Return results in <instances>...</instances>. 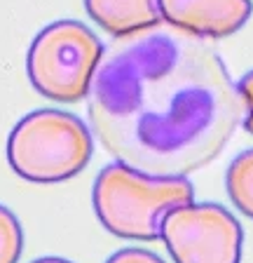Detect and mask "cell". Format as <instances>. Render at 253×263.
Segmentation results:
<instances>
[{"label": "cell", "instance_id": "4", "mask_svg": "<svg viewBox=\"0 0 253 263\" xmlns=\"http://www.w3.org/2000/svg\"><path fill=\"white\" fill-rule=\"evenodd\" d=\"M101 57L103 45L87 24L61 19L33 38L26 54V73L33 89L45 99L75 104L89 94Z\"/></svg>", "mask_w": 253, "mask_h": 263}, {"label": "cell", "instance_id": "6", "mask_svg": "<svg viewBox=\"0 0 253 263\" xmlns=\"http://www.w3.org/2000/svg\"><path fill=\"white\" fill-rule=\"evenodd\" d=\"M162 22L197 38H230L251 19V0H157Z\"/></svg>", "mask_w": 253, "mask_h": 263}, {"label": "cell", "instance_id": "2", "mask_svg": "<svg viewBox=\"0 0 253 263\" xmlns=\"http://www.w3.org/2000/svg\"><path fill=\"white\" fill-rule=\"evenodd\" d=\"M195 200L187 176H148L122 162L106 164L94 181L96 219L122 240L153 242L171 209Z\"/></svg>", "mask_w": 253, "mask_h": 263}, {"label": "cell", "instance_id": "3", "mask_svg": "<svg viewBox=\"0 0 253 263\" xmlns=\"http://www.w3.org/2000/svg\"><path fill=\"white\" fill-rule=\"evenodd\" d=\"M94 153L89 127L59 108L31 110L7 137L12 172L31 183H61L85 170Z\"/></svg>", "mask_w": 253, "mask_h": 263}, {"label": "cell", "instance_id": "12", "mask_svg": "<svg viewBox=\"0 0 253 263\" xmlns=\"http://www.w3.org/2000/svg\"><path fill=\"white\" fill-rule=\"evenodd\" d=\"M31 263H73V261L59 258V256H43V258H35V261H31Z\"/></svg>", "mask_w": 253, "mask_h": 263}, {"label": "cell", "instance_id": "5", "mask_svg": "<svg viewBox=\"0 0 253 263\" xmlns=\"http://www.w3.org/2000/svg\"><path fill=\"white\" fill-rule=\"evenodd\" d=\"M160 237L174 263H239L244 230L223 204L187 202L162 219Z\"/></svg>", "mask_w": 253, "mask_h": 263}, {"label": "cell", "instance_id": "10", "mask_svg": "<svg viewBox=\"0 0 253 263\" xmlns=\"http://www.w3.org/2000/svg\"><path fill=\"white\" fill-rule=\"evenodd\" d=\"M235 89H237V97H239V104H242L244 127H246V132L253 134V71L244 73Z\"/></svg>", "mask_w": 253, "mask_h": 263}, {"label": "cell", "instance_id": "8", "mask_svg": "<svg viewBox=\"0 0 253 263\" xmlns=\"http://www.w3.org/2000/svg\"><path fill=\"white\" fill-rule=\"evenodd\" d=\"M225 188L235 204L244 216L253 219V148L242 151L227 167Z\"/></svg>", "mask_w": 253, "mask_h": 263}, {"label": "cell", "instance_id": "7", "mask_svg": "<svg viewBox=\"0 0 253 263\" xmlns=\"http://www.w3.org/2000/svg\"><path fill=\"white\" fill-rule=\"evenodd\" d=\"M85 7L87 14L113 38L162 22L157 0H85Z\"/></svg>", "mask_w": 253, "mask_h": 263}, {"label": "cell", "instance_id": "1", "mask_svg": "<svg viewBox=\"0 0 253 263\" xmlns=\"http://www.w3.org/2000/svg\"><path fill=\"white\" fill-rule=\"evenodd\" d=\"M87 113L117 162L148 176H187L223 153L242 104L214 47L157 22L103 49Z\"/></svg>", "mask_w": 253, "mask_h": 263}, {"label": "cell", "instance_id": "11", "mask_svg": "<svg viewBox=\"0 0 253 263\" xmlns=\"http://www.w3.org/2000/svg\"><path fill=\"white\" fill-rule=\"evenodd\" d=\"M106 263H164L160 256L150 249H141V247H126V249H120Z\"/></svg>", "mask_w": 253, "mask_h": 263}, {"label": "cell", "instance_id": "9", "mask_svg": "<svg viewBox=\"0 0 253 263\" xmlns=\"http://www.w3.org/2000/svg\"><path fill=\"white\" fill-rule=\"evenodd\" d=\"M24 252V230L17 214L0 204V263H19Z\"/></svg>", "mask_w": 253, "mask_h": 263}]
</instances>
